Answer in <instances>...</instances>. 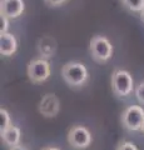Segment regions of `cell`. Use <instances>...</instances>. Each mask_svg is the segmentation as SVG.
<instances>
[{
  "label": "cell",
  "instance_id": "obj_1",
  "mask_svg": "<svg viewBox=\"0 0 144 150\" xmlns=\"http://www.w3.org/2000/svg\"><path fill=\"white\" fill-rule=\"evenodd\" d=\"M62 76L69 86L80 88L88 80V70L84 64L79 62H69L62 69Z\"/></svg>",
  "mask_w": 144,
  "mask_h": 150
},
{
  "label": "cell",
  "instance_id": "obj_2",
  "mask_svg": "<svg viewBox=\"0 0 144 150\" xmlns=\"http://www.w3.org/2000/svg\"><path fill=\"white\" fill-rule=\"evenodd\" d=\"M90 55L96 63H106L113 55V45L105 36L95 35L90 40Z\"/></svg>",
  "mask_w": 144,
  "mask_h": 150
},
{
  "label": "cell",
  "instance_id": "obj_3",
  "mask_svg": "<svg viewBox=\"0 0 144 150\" xmlns=\"http://www.w3.org/2000/svg\"><path fill=\"white\" fill-rule=\"evenodd\" d=\"M134 80L131 73L123 69H115L111 74V89L118 96H128L133 91Z\"/></svg>",
  "mask_w": 144,
  "mask_h": 150
},
{
  "label": "cell",
  "instance_id": "obj_4",
  "mask_svg": "<svg viewBox=\"0 0 144 150\" xmlns=\"http://www.w3.org/2000/svg\"><path fill=\"white\" fill-rule=\"evenodd\" d=\"M122 124L127 130H142L144 123V109L139 105H131L122 112Z\"/></svg>",
  "mask_w": 144,
  "mask_h": 150
},
{
  "label": "cell",
  "instance_id": "obj_5",
  "mask_svg": "<svg viewBox=\"0 0 144 150\" xmlns=\"http://www.w3.org/2000/svg\"><path fill=\"white\" fill-rule=\"evenodd\" d=\"M28 76L33 83L40 84L48 80L50 76V64L45 59H35L31 60L26 69Z\"/></svg>",
  "mask_w": 144,
  "mask_h": 150
},
{
  "label": "cell",
  "instance_id": "obj_6",
  "mask_svg": "<svg viewBox=\"0 0 144 150\" xmlns=\"http://www.w3.org/2000/svg\"><path fill=\"white\" fill-rule=\"evenodd\" d=\"M68 143L75 149H87L92 143V134L84 126H73L68 133Z\"/></svg>",
  "mask_w": 144,
  "mask_h": 150
},
{
  "label": "cell",
  "instance_id": "obj_7",
  "mask_svg": "<svg viewBox=\"0 0 144 150\" xmlns=\"http://www.w3.org/2000/svg\"><path fill=\"white\" fill-rule=\"evenodd\" d=\"M60 110V101L55 94H46L39 103V112L45 118H54Z\"/></svg>",
  "mask_w": 144,
  "mask_h": 150
},
{
  "label": "cell",
  "instance_id": "obj_8",
  "mask_svg": "<svg viewBox=\"0 0 144 150\" xmlns=\"http://www.w3.org/2000/svg\"><path fill=\"white\" fill-rule=\"evenodd\" d=\"M25 4L23 0H1L0 14L5 15L8 19H15L24 13Z\"/></svg>",
  "mask_w": 144,
  "mask_h": 150
},
{
  "label": "cell",
  "instance_id": "obj_9",
  "mask_svg": "<svg viewBox=\"0 0 144 150\" xmlns=\"http://www.w3.org/2000/svg\"><path fill=\"white\" fill-rule=\"evenodd\" d=\"M18 49L16 38L10 33H4L0 34V54L3 56H11L15 54Z\"/></svg>",
  "mask_w": 144,
  "mask_h": 150
},
{
  "label": "cell",
  "instance_id": "obj_10",
  "mask_svg": "<svg viewBox=\"0 0 144 150\" xmlns=\"http://www.w3.org/2000/svg\"><path fill=\"white\" fill-rule=\"evenodd\" d=\"M1 135V140L3 143L8 145L9 148H13V146H16V145H19L20 143V129L18 128V126H9L6 130H4L0 133Z\"/></svg>",
  "mask_w": 144,
  "mask_h": 150
},
{
  "label": "cell",
  "instance_id": "obj_11",
  "mask_svg": "<svg viewBox=\"0 0 144 150\" xmlns=\"http://www.w3.org/2000/svg\"><path fill=\"white\" fill-rule=\"evenodd\" d=\"M122 4L131 11L140 13L144 9V0H120Z\"/></svg>",
  "mask_w": 144,
  "mask_h": 150
},
{
  "label": "cell",
  "instance_id": "obj_12",
  "mask_svg": "<svg viewBox=\"0 0 144 150\" xmlns=\"http://www.w3.org/2000/svg\"><path fill=\"white\" fill-rule=\"evenodd\" d=\"M9 126H11V120L10 115L5 109H0V133L4 130H6Z\"/></svg>",
  "mask_w": 144,
  "mask_h": 150
},
{
  "label": "cell",
  "instance_id": "obj_13",
  "mask_svg": "<svg viewBox=\"0 0 144 150\" xmlns=\"http://www.w3.org/2000/svg\"><path fill=\"white\" fill-rule=\"evenodd\" d=\"M135 96L139 103L144 104V81H142L139 85L135 88Z\"/></svg>",
  "mask_w": 144,
  "mask_h": 150
},
{
  "label": "cell",
  "instance_id": "obj_14",
  "mask_svg": "<svg viewBox=\"0 0 144 150\" xmlns=\"http://www.w3.org/2000/svg\"><path fill=\"white\" fill-rule=\"evenodd\" d=\"M117 150H138L137 146L131 142H122L117 146Z\"/></svg>",
  "mask_w": 144,
  "mask_h": 150
},
{
  "label": "cell",
  "instance_id": "obj_15",
  "mask_svg": "<svg viewBox=\"0 0 144 150\" xmlns=\"http://www.w3.org/2000/svg\"><path fill=\"white\" fill-rule=\"evenodd\" d=\"M8 30V18L0 14V34H4Z\"/></svg>",
  "mask_w": 144,
  "mask_h": 150
},
{
  "label": "cell",
  "instance_id": "obj_16",
  "mask_svg": "<svg viewBox=\"0 0 144 150\" xmlns=\"http://www.w3.org/2000/svg\"><path fill=\"white\" fill-rule=\"evenodd\" d=\"M65 1H68V0H44V3L49 6H60Z\"/></svg>",
  "mask_w": 144,
  "mask_h": 150
},
{
  "label": "cell",
  "instance_id": "obj_17",
  "mask_svg": "<svg viewBox=\"0 0 144 150\" xmlns=\"http://www.w3.org/2000/svg\"><path fill=\"white\" fill-rule=\"evenodd\" d=\"M10 150H28L25 146H21V145H16V146L10 148Z\"/></svg>",
  "mask_w": 144,
  "mask_h": 150
},
{
  "label": "cell",
  "instance_id": "obj_18",
  "mask_svg": "<svg viewBox=\"0 0 144 150\" xmlns=\"http://www.w3.org/2000/svg\"><path fill=\"white\" fill-rule=\"evenodd\" d=\"M43 150H60L58 148H54V146H50V148H44Z\"/></svg>",
  "mask_w": 144,
  "mask_h": 150
},
{
  "label": "cell",
  "instance_id": "obj_19",
  "mask_svg": "<svg viewBox=\"0 0 144 150\" xmlns=\"http://www.w3.org/2000/svg\"><path fill=\"white\" fill-rule=\"evenodd\" d=\"M140 18H142V20L144 21V9H143V10L140 11Z\"/></svg>",
  "mask_w": 144,
  "mask_h": 150
},
{
  "label": "cell",
  "instance_id": "obj_20",
  "mask_svg": "<svg viewBox=\"0 0 144 150\" xmlns=\"http://www.w3.org/2000/svg\"><path fill=\"white\" fill-rule=\"evenodd\" d=\"M142 131L144 133V123H143V126H142Z\"/></svg>",
  "mask_w": 144,
  "mask_h": 150
}]
</instances>
